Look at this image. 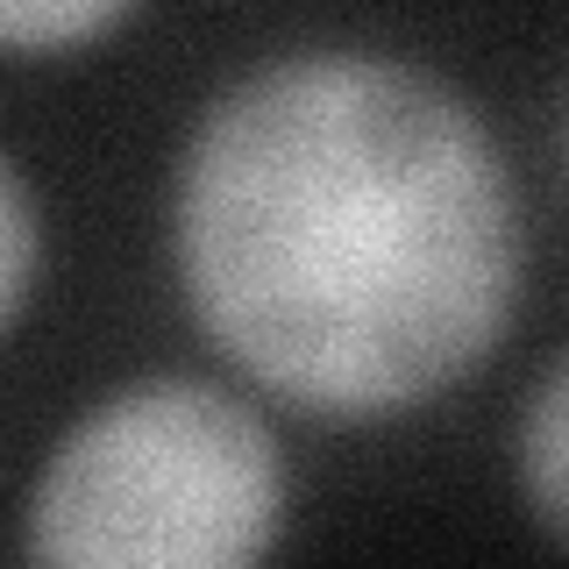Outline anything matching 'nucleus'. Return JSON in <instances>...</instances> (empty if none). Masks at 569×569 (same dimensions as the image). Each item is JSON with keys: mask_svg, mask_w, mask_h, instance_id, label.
I'll use <instances>...</instances> for the list:
<instances>
[{"mask_svg": "<svg viewBox=\"0 0 569 569\" xmlns=\"http://www.w3.org/2000/svg\"><path fill=\"white\" fill-rule=\"evenodd\" d=\"M192 328L284 413L449 399L520 313V186L477 100L370 43H299L200 107L171 178Z\"/></svg>", "mask_w": 569, "mask_h": 569, "instance_id": "nucleus-1", "label": "nucleus"}, {"mask_svg": "<svg viewBox=\"0 0 569 569\" xmlns=\"http://www.w3.org/2000/svg\"><path fill=\"white\" fill-rule=\"evenodd\" d=\"M292 470L242 391L150 370L100 391L43 456L22 548L58 569H242L271 556Z\"/></svg>", "mask_w": 569, "mask_h": 569, "instance_id": "nucleus-2", "label": "nucleus"}, {"mask_svg": "<svg viewBox=\"0 0 569 569\" xmlns=\"http://www.w3.org/2000/svg\"><path fill=\"white\" fill-rule=\"evenodd\" d=\"M512 462H520L527 512L569 548V349L533 378L520 406V435H512Z\"/></svg>", "mask_w": 569, "mask_h": 569, "instance_id": "nucleus-3", "label": "nucleus"}, {"mask_svg": "<svg viewBox=\"0 0 569 569\" xmlns=\"http://www.w3.org/2000/svg\"><path fill=\"white\" fill-rule=\"evenodd\" d=\"M136 0H0V58H64L121 29Z\"/></svg>", "mask_w": 569, "mask_h": 569, "instance_id": "nucleus-4", "label": "nucleus"}, {"mask_svg": "<svg viewBox=\"0 0 569 569\" xmlns=\"http://www.w3.org/2000/svg\"><path fill=\"white\" fill-rule=\"evenodd\" d=\"M36 271H43V213H36V192L14 171V157L0 150V335L29 307Z\"/></svg>", "mask_w": 569, "mask_h": 569, "instance_id": "nucleus-5", "label": "nucleus"}, {"mask_svg": "<svg viewBox=\"0 0 569 569\" xmlns=\"http://www.w3.org/2000/svg\"><path fill=\"white\" fill-rule=\"evenodd\" d=\"M548 150H556V178H562V192H569V71H562V86H556V114H548Z\"/></svg>", "mask_w": 569, "mask_h": 569, "instance_id": "nucleus-6", "label": "nucleus"}]
</instances>
